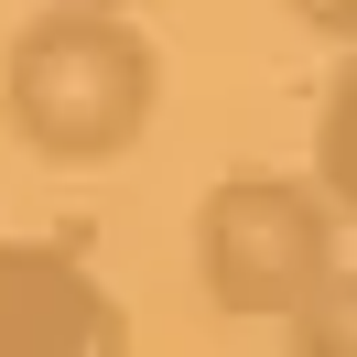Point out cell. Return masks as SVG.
<instances>
[{
	"instance_id": "6da1fadb",
	"label": "cell",
	"mask_w": 357,
	"mask_h": 357,
	"mask_svg": "<svg viewBox=\"0 0 357 357\" xmlns=\"http://www.w3.org/2000/svg\"><path fill=\"white\" fill-rule=\"evenodd\" d=\"M152 109H162V54L152 33H130V11H33L0 54V119L54 174H98L141 152Z\"/></svg>"
},
{
	"instance_id": "52a82bcc",
	"label": "cell",
	"mask_w": 357,
	"mask_h": 357,
	"mask_svg": "<svg viewBox=\"0 0 357 357\" xmlns=\"http://www.w3.org/2000/svg\"><path fill=\"white\" fill-rule=\"evenodd\" d=\"M44 11H130V0H44Z\"/></svg>"
},
{
	"instance_id": "3957f363",
	"label": "cell",
	"mask_w": 357,
	"mask_h": 357,
	"mask_svg": "<svg viewBox=\"0 0 357 357\" xmlns=\"http://www.w3.org/2000/svg\"><path fill=\"white\" fill-rule=\"evenodd\" d=\"M0 357H130V314L66 238H0Z\"/></svg>"
},
{
	"instance_id": "5b68a950",
	"label": "cell",
	"mask_w": 357,
	"mask_h": 357,
	"mask_svg": "<svg viewBox=\"0 0 357 357\" xmlns=\"http://www.w3.org/2000/svg\"><path fill=\"white\" fill-rule=\"evenodd\" d=\"M282 335H292V357H357V271H335Z\"/></svg>"
},
{
	"instance_id": "277c9868",
	"label": "cell",
	"mask_w": 357,
	"mask_h": 357,
	"mask_svg": "<svg viewBox=\"0 0 357 357\" xmlns=\"http://www.w3.org/2000/svg\"><path fill=\"white\" fill-rule=\"evenodd\" d=\"M314 184L335 217H357V54H335L325 98H314Z\"/></svg>"
},
{
	"instance_id": "8992f818",
	"label": "cell",
	"mask_w": 357,
	"mask_h": 357,
	"mask_svg": "<svg viewBox=\"0 0 357 357\" xmlns=\"http://www.w3.org/2000/svg\"><path fill=\"white\" fill-rule=\"evenodd\" d=\"M292 22H303V33H325V44H347V54H357V0H292Z\"/></svg>"
},
{
	"instance_id": "7a4b0ae2",
	"label": "cell",
	"mask_w": 357,
	"mask_h": 357,
	"mask_svg": "<svg viewBox=\"0 0 357 357\" xmlns=\"http://www.w3.org/2000/svg\"><path fill=\"white\" fill-rule=\"evenodd\" d=\"M195 282L238 325H292L335 282V206L303 174H217L195 195Z\"/></svg>"
}]
</instances>
